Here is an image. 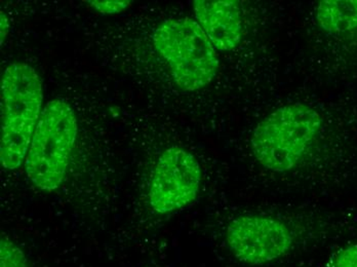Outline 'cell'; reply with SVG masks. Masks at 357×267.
Returning <instances> with one entry per match:
<instances>
[{
    "mask_svg": "<svg viewBox=\"0 0 357 267\" xmlns=\"http://www.w3.org/2000/svg\"><path fill=\"white\" fill-rule=\"evenodd\" d=\"M40 77L26 63L8 65L1 77L0 160L6 170H16L27 156L41 115Z\"/></svg>",
    "mask_w": 357,
    "mask_h": 267,
    "instance_id": "1",
    "label": "cell"
},
{
    "mask_svg": "<svg viewBox=\"0 0 357 267\" xmlns=\"http://www.w3.org/2000/svg\"><path fill=\"white\" fill-rule=\"evenodd\" d=\"M321 127V115L310 106H282L257 125L250 139L252 154L267 170L287 172L300 162Z\"/></svg>",
    "mask_w": 357,
    "mask_h": 267,
    "instance_id": "2",
    "label": "cell"
},
{
    "mask_svg": "<svg viewBox=\"0 0 357 267\" xmlns=\"http://www.w3.org/2000/svg\"><path fill=\"white\" fill-rule=\"evenodd\" d=\"M77 133L71 106L62 99L50 101L41 112L25 160L26 173L37 188L54 191L62 185Z\"/></svg>",
    "mask_w": 357,
    "mask_h": 267,
    "instance_id": "3",
    "label": "cell"
},
{
    "mask_svg": "<svg viewBox=\"0 0 357 267\" xmlns=\"http://www.w3.org/2000/svg\"><path fill=\"white\" fill-rule=\"evenodd\" d=\"M153 43L182 90L193 92L206 88L217 75L215 49L197 21L167 20L154 32Z\"/></svg>",
    "mask_w": 357,
    "mask_h": 267,
    "instance_id": "4",
    "label": "cell"
},
{
    "mask_svg": "<svg viewBox=\"0 0 357 267\" xmlns=\"http://www.w3.org/2000/svg\"><path fill=\"white\" fill-rule=\"evenodd\" d=\"M202 170L192 153L171 147L160 154L150 181V207L160 214L190 205L199 192Z\"/></svg>",
    "mask_w": 357,
    "mask_h": 267,
    "instance_id": "5",
    "label": "cell"
},
{
    "mask_svg": "<svg viewBox=\"0 0 357 267\" xmlns=\"http://www.w3.org/2000/svg\"><path fill=\"white\" fill-rule=\"evenodd\" d=\"M226 243L234 257L250 266H265L286 255L293 246L291 230L282 221L258 215L233 219Z\"/></svg>",
    "mask_w": 357,
    "mask_h": 267,
    "instance_id": "6",
    "label": "cell"
},
{
    "mask_svg": "<svg viewBox=\"0 0 357 267\" xmlns=\"http://www.w3.org/2000/svg\"><path fill=\"white\" fill-rule=\"evenodd\" d=\"M195 17L213 47L220 52L232 51L243 38L241 6L235 0H195Z\"/></svg>",
    "mask_w": 357,
    "mask_h": 267,
    "instance_id": "7",
    "label": "cell"
},
{
    "mask_svg": "<svg viewBox=\"0 0 357 267\" xmlns=\"http://www.w3.org/2000/svg\"><path fill=\"white\" fill-rule=\"evenodd\" d=\"M317 20L324 31L343 33L357 28V0H324L317 8Z\"/></svg>",
    "mask_w": 357,
    "mask_h": 267,
    "instance_id": "8",
    "label": "cell"
},
{
    "mask_svg": "<svg viewBox=\"0 0 357 267\" xmlns=\"http://www.w3.org/2000/svg\"><path fill=\"white\" fill-rule=\"evenodd\" d=\"M0 267H28L23 250L3 236L0 241Z\"/></svg>",
    "mask_w": 357,
    "mask_h": 267,
    "instance_id": "9",
    "label": "cell"
},
{
    "mask_svg": "<svg viewBox=\"0 0 357 267\" xmlns=\"http://www.w3.org/2000/svg\"><path fill=\"white\" fill-rule=\"evenodd\" d=\"M331 267H357V245H350L337 252Z\"/></svg>",
    "mask_w": 357,
    "mask_h": 267,
    "instance_id": "10",
    "label": "cell"
},
{
    "mask_svg": "<svg viewBox=\"0 0 357 267\" xmlns=\"http://www.w3.org/2000/svg\"><path fill=\"white\" fill-rule=\"evenodd\" d=\"M93 8H95L98 12L102 14H116V13H121L125 10L126 8L130 6V1L123 0H112V1H89Z\"/></svg>",
    "mask_w": 357,
    "mask_h": 267,
    "instance_id": "11",
    "label": "cell"
},
{
    "mask_svg": "<svg viewBox=\"0 0 357 267\" xmlns=\"http://www.w3.org/2000/svg\"><path fill=\"white\" fill-rule=\"evenodd\" d=\"M8 20H6V16L3 14H1V45L3 43L4 39H6V36H8Z\"/></svg>",
    "mask_w": 357,
    "mask_h": 267,
    "instance_id": "12",
    "label": "cell"
}]
</instances>
